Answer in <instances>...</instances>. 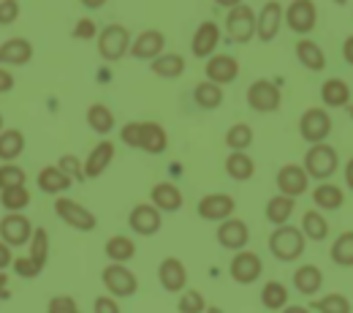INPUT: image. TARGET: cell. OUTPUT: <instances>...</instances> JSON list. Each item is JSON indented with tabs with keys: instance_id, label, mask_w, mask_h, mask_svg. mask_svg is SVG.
<instances>
[{
	"instance_id": "cell-23",
	"label": "cell",
	"mask_w": 353,
	"mask_h": 313,
	"mask_svg": "<svg viewBox=\"0 0 353 313\" xmlns=\"http://www.w3.org/2000/svg\"><path fill=\"white\" fill-rule=\"evenodd\" d=\"M114 158V144L112 142H98L92 147V153H88V161H85V178H101L106 172V167L112 164Z\"/></svg>"
},
{
	"instance_id": "cell-50",
	"label": "cell",
	"mask_w": 353,
	"mask_h": 313,
	"mask_svg": "<svg viewBox=\"0 0 353 313\" xmlns=\"http://www.w3.org/2000/svg\"><path fill=\"white\" fill-rule=\"evenodd\" d=\"M11 267H14V272H17L19 278H36V275H41V269L36 267L28 256H25V259H14V265H11Z\"/></svg>"
},
{
	"instance_id": "cell-20",
	"label": "cell",
	"mask_w": 353,
	"mask_h": 313,
	"mask_svg": "<svg viewBox=\"0 0 353 313\" xmlns=\"http://www.w3.org/2000/svg\"><path fill=\"white\" fill-rule=\"evenodd\" d=\"M221 44V28L215 25V22H201L199 28H196V33H193V55L196 57H212V52L218 49Z\"/></svg>"
},
{
	"instance_id": "cell-47",
	"label": "cell",
	"mask_w": 353,
	"mask_h": 313,
	"mask_svg": "<svg viewBox=\"0 0 353 313\" xmlns=\"http://www.w3.org/2000/svg\"><path fill=\"white\" fill-rule=\"evenodd\" d=\"M71 36L77 39V41H90V39H95L98 36V25L92 22V19H77V25H74V30H71Z\"/></svg>"
},
{
	"instance_id": "cell-61",
	"label": "cell",
	"mask_w": 353,
	"mask_h": 313,
	"mask_svg": "<svg viewBox=\"0 0 353 313\" xmlns=\"http://www.w3.org/2000/svg\"><path fill=\"white\" fill-rule=\"evenodd\" d=\"M334 3H337V6H345V3H348V0H334Z\"/></svg>"
},
{
	"instance_id": "cell-44",
	"label": "cell",
	"mask_w": 353,
	"mask_h": 313,
	"mask_svg": "<svg viewBox=\"0 0 353 313\" xmlns=\"http://www.w3.org/2000/svg\"><path fill=\"white\" fill-rule=\"evenodd\" d=\"M315 308L321 313H351V300L343 294H326L323 300L315 303Z\"/></svg>"
},
{
	"instance_id": "cell-17",
	"label": "cell",
	"mask_w": 353,
	"mask_h": 313,
	"mask_svg": "<svg viewBox=\"0 0 353 313\" xmlns=\"http://www.w3.org/2000/svg\"><path fill=\"white\" fill-rule=\"evenodd\" d=\"M163 46H166V36L161 30H144L131 44V55L136 60H155L158 55H163Z\"/></svg>"
},
{
	"instance_id": "cell-15",
	"label": "cell",
	"mask_w": 353,
	"mask_h": 313,
	"mask_svg": "<svg viewBox=\"0 0 353 313\" xmlns=\"http://www.w3.org/2000/svg\"><path fill=\"white\" fill-rule=\"evenodd\" d=\"M234 207H236L234 196H228V193H207L199 202V216L204 221H225V218H231Z\"/></svg>"
},
{
	"instance_id": "cell-54",
	"label": "cell",
	"mask_w": 353,
	"mask_h": 313,
	"mask_svg": "<svg viewBox=\"0 0 353 313\" xmlns=\"http://www.w3.org/2000/svg\"><path fill=\"white\" fill-rule=\"evenodd\" d=\"M8 297H11V292H8V275H6V269H0V303L8 300Z\"/></svg>"
},
{
	"instance_id": "cell-33",
	"label": "cell",
	"mask_w": 353,
	"mask_h": 313,
	"mask_svg": "<svg viewBox=\"0 0 353 313\" xmlns=\"http://www.w3.org/2000/svg\"><path fill=\"white\" fill-rule=\"evenodd\" d=\"M88 126L95 131V134H109L112 129H114V115H112V109L109 106H103V104H92L88 109Z\"/></svg>"
},
{
	"instance_id": "cell-41",
	"label": "cell",
	"mask_w": 353,
	"mask_h": 313,
	"mask_svg": "<svg viewBox=\"0 0 353 313\" xmlns=\"http://www.w3.org/2000/svg\"><path fill=\"white\" fill-rule=\"evenodd\" d=\"M332 262L343 265V267H353V231H345L334 240L332 245Z\"/></svg>"
},
{
	"instance_id": "cell-49",
	"label": "cell",
	"mask_w": 353,
	"mask_h": 313,
	"mask_svg": "<svg viewBox=\"0 0 353 313\" xmlns=\"http://www.w3.org/2000/svg\"><path fill=\"white\" fill-rule=\"evenodd\" d=\"M46 313H82V311L77 308L74 297L57 294V297H52V300H49V308H46Z\"/></svg>"
},
{
	"instance_id": "cell-22",
	"label": "cell",
	"mask_w": 353,
	"mask_h": 313,
	"mask_svg": "<svg viewBox=\"0 0 353 313\" xmlns=\"http://www.w3.org/2000/svg\"><path fill=\"white\" fill-rule=\"evenodd\" d=\"M158 281H161V286H163L166 292H182L185 283H188V269H185V265H182L179 259L169 256V259H163L161 267H158Z\"/></svg>"
},
{
	"instance_id": "cell-29",
	"label": "cell",
	"mask_w": 353,
	"mask_h": 313,
	"mask_svg": "<svg viewBox=\"0 0 353 313\" xmlns=\"http://www.w3.org/2000/svg\"><path fill=\"white\" fill-rule=\"evenodd\" d=\"M296 60L310 68V71H321L323 66H326V55H323V49L315 44V41H307V39H302L299 44H296Z\"/></svg>"
},
{
	"instance_id": "cell-9",
	"label": "cell",
	"mask_w": 353,
	"mask_h": 313,
	"mask_svg": "<svg viewBox=\"0 0 353 313\" xmlns=\"http://www.w3.org/2000/svg\"><path fill=\"white\" fill-rule=\"evenodd\" d=\"M33 229L30 218H25L22 213H8L6 218H0V240L8 243L11 248L17 245H28L30 237H33Z\"/></svg>"
},
{
	"instance_id": "cell-63",
	"label": "cell",
	"mask_w": 353,
	"mask_h": 313,
	"mask_svg": "<svg viewBox=\"0 0 353 313\" xmlns=\"http://www.w3.org/2000/svg\"><path fill=\"white\" fill-rule=\"evenodd\" d=\"M348 112H351V120H353V106H351V109H348Z\"/></svg>"
},
{
	"instance_id": "cell-45",
	"label": "cell",
	"mask_w": 353,
	"mask_h": 313,
	"mask_svg": "<svg viewBox=\"0 0 353 313\" xmlns=\"http://www.w3.org/2000/svg\"><path fill=\"white\" fill-rule=\"evenodd\" d=\"M207 305H204V297L199 292H185L179 297V313H204Z\"/></svg>"
},
{
	"instance_id": "cell-6",
	"label": "cell",
	"mask_w": 353,
	"mask_h": 313,
	"mask_svg": "<svg viewBox=\"0 0 353 313\" xmlns=\"http://www.w3.org/2000/svg\"><path fill=\"white\" fill-rule=\"evenodd\" d=\"M54 213H57V218L63 224H68L71 229H77V231H92L98 226V218L90 213L88 207H82L79 202L65 199V196H60L54 202Z\"/></svg>"
},
{
	"instance_id": "cell-32",
	"label": "cell",
	"mask_w": 353,
	"mask_h": 313,
	"mask_svg": "<svg viewBox=\"0 0 353 313\" xmlns=\"http://www.w3.org/2000/svg\"><path fill=\"white\" fill-rule=\"evenodd\" d=\"M294 283H296V289L302 294H315L321 289V283H323V272L315 265H305V267H299L294 272Z\"/></svg>"
},
{
	"instance_id": "cell-62",
	"label": "cell",
	"mask_w": 353,
	"mask_h": 313,
	"mask_svg": "<svg viewBox=\"0 0 353 313\" xmlns=\"http://www.w3.org/2000/svg\"><path fill=\"white\" fill-rule=\"evenodd\" d=\"M0 131H3V115H0Z\"/></svg>"
},
{
	"instance_id": "cell-34",
	"label": "cell",
	"mask_w": 353,
	"mask_h": 313,
	"mask_svg": "<svg viewBox=\"0 0 353 313\" xmlns=\"http://www.w3.org/2000/svg\"><path fill=\"white\" fill-rule=\"evenodd\" d=\"M321 98L326 106H345L351 101V88L343 79H329L321 88Z\"/></svg>"
},
{
	"instance_id": "cell-19",
	"label": "cell",
	"mask_w": 353,
	"mask_h": 313,
	"mask_svg": "<svg viewBox=\"0 0 353 313\" xmlns=\"http://www.w3.org/2000/svg\"><path fill=\"white\" fill-rule=\"evenodd\" d=\"M33 60V44L22 36L0 44V66H28Z\"/></svg>"
},
{
	"instance_id": "cell-13",
	"label": "cell",
	"mask_w": 353,
	"mask_h": 313,
	"mask_svg": "<svg viewBox=\"0 0 353 313\" xmlns=\"http://www.w3.org/2000/svg\"><path fill=\"white\" fill-rule=\"evenodd\" d=\"M261 272H264L261 259H259L256 254H250V251H239V254L231 259V278H234L236 283H242V286L256 283V281L261 278Z\"/></svg>"
},
{
	"instance_id": "cell-21",
	"label": "cell",
	"mask_w": 353,
	"mask_h": 313,
	"mask_svg": "<svg viewBox=\"0 0 353 313\" xmlns=\"http://www.w3.org/2000/svg\"><path fill=\"white\" fill-rule=\"evenodd\" d=\"M307 172H305V167H296V164H288V167H283L280 172H277V188H280V193H285V196H299V193H305L307 191Z\"/></svg>"
},
{
	"instance_id": "cell-38",
	"label": "cell",
	"mask_w": 353,
	"mask_h": 313,
	"mask_svg": "<svg viewBox=\"0 0 353 313\" xmlns=\"http://www.w3.org/2000/svg\"><path fill=\"white\" fill-rule=\"evenodd\" d=\"M315 205L321 207V210H337V207H343V202H345V196H343V191L337 188V185H318L315 188Z\"/></svg>"
},
{
	"instance_id": "cell-4",
	"label": "cell",
	"mask_w": 353,
	"mask_h": 313,
	"mask_svg": "<svg viewBox=\"0 0 353 313\" xmlns=\"http://www.w3.org/2000/svg\"><path fill=\"white\" fill-rule=\"evenodd\" d=\"M131 49V33L125 25H106L101 33H98V55L109 63L120 60L125 52Z\"/></svg>"
},
{
	"instance_id": "cell-31",
	"label": "cell",
	"mask_w": 353,
	"mask_h": 313,
	"mask_svg": "<svg viewBox=\"0 0 353 313\" xmlns=\"http://www.w3.org/2000/svg\"><path fill=\"white\" fill-rule=\"evenodd\" d=\"M28 245H30V256H28V259L39 269H44L46 259H49V234H46L44 226H36V229H33V237H30Z\"/></svg>"
},
{
	"instance_id": "cell-43",
	"label": "cell",
	"mask_w": 353,
	"mask_h": 313,
	"mask_svg": "<svg viewBox=\"0 0 353 313\" xmlns=\"http://www.w3.org/2000/svg\"><path fill=\"white\" fill-rule=\"evenodd\" d=\"M25 182H28V175H25L22 167H17V164H3L0 167V191L14 188V185H25Z\"/></svg>"
},
{
	"instance_id": "cell-51",
	"label": "cell",
	"mask_w": 353,
	"mask_h": 313,
	"mask_svg": "<svg viewBox=\"0 0 353 313\" xmlns=\"http://www.w3.org/2000/svg\"><path fill=\"white\" fill-rule=\"evenodd\" d=\"M95 313H120V305L109 294H103V297L95 300Z\"/></svg>"
},
{
	"instance_id": "cell-40",
	"label": "cell",
	"mask_w": 353,
	"mask_h": 313,
	"mask_svg": "<svg viewBox=\"0 0 353 313\" xmlns=\"http://www.w3.org/2000/svg\"><path fill=\"white\" fill-rule=\"evenodd\" d=\"M302 234H305L307 240H326V234H329L326 218H323L321 213H315V210L305 213V218H302Z\"/></svg>"
},
{
	"instance_id": "cell-10",
	"label": "cell",
	"mask_w": 353,
	"mask_h": 313,
	"mask_svg": "<svg viewBox=\"0 0 353 313\" xmlns=\"http://www.w3.org/2000/svg\"><path fill=\"white\" fill-rule=\"evenodd\" d=\"M315 19H318V11L312 0H291L285 8V25L294 33H310L315 28Z\"/></svg>"
},
{
	"instance_id": "cell-42",
	"label": "cell",
	"mask_w": 353,
	"mask_h": 313,
	"mask_svg": "<svg viewBox=\"0 0 353 313\" xmlns=\"http://www.w3.org/2000/svg\"><path fill=\"white\" fill-rule=\"evenodd\" d=\"M225 144H228L231 150H248V147L253 144V131H250V126H248V123L231 126L228 134H225Z\"/></svg>"
},
{
	"instance_id": "cell-39",
	"label": "cell",
	"mask_w": 353,
	"mask_h": 313,
	"mask_svg": "<svg viewBox=\"0 0 353 313\" xmlns=\"http://www.w3.org/2000/svg\"><path fill=\"white\" fill-rule=\"evenodd\" d=\"M261 303L269 311H277L288 303V289L280 283V281H269L264 289H261Z\"/></svg>"
},
{
	"instance_id": "cell-27",
	"label": "cell",
	"mask_w": 353,
	"mask_h": 313,
	"mask_svg": "<svg viewBox=\"0 0 353 313\" xmlns=\"http://www.w3.org/2000/svg\"><path fill=\"white\" fill-rule=\"evenodd\" d=\"M22 153H25V136H22V131H17V129L0 131V161L14 164Z\"/></svg>"
},
{
	"instance_id": "cell-12",
	"label": "cell",
	"mask_w": 353,
	"mask_h": 313,
	"mask_svg": "<svg viewBox=\"0 0 353 313\" xmlns=\"http://www.w3.org/2000/svg\"><path fill=\"white\" fill-rule=\"evenodd\" d=\"M280 25H283V6L277 0H266L264 6H261V14L256 17V36L264 44H269L277 36Z\"/></svg>"
},
{
	"instance_id": "cell-24",
	"label": "cell",
	"mask_w": 353,
	"mask_h": 313,
	"mask_svg": "<svg viewBox=\"0 0 353 313\" xmlns=\"http://www.w3.org/2000/svg\"><path fill=\"white\" fill-rule=\"evenodd\" d=\"M150 196H152V205L161 213H174V210L182 207V191L176 188L174 182H158Z\"/></svg>"
},
{
	"instance_id": "cell-48",
	"label": "cell",
	"mask_w": 353,
	"mask_h": 313,
	"mask_svg": "<svg viewBox=\"0 0 353 313\" xmlns=\"http://www.w3.org/2000/svg\"><path fill=\"white\" fill-rule=\"evenodd\" d=\"M19 11H22L19 0H0V25L3 28L6 25H14L19 19Z\"/></svg>"
},
{
	"instance_id": "cell-1",
	"label": "cell",
	"mask_w": 353,
	"mask_h": 313,
	"mask_svg": "<svg viewBox=\"0 0 353 313\" xmlns=\"http://www.w3.org/2000/svg\"><path fill=\"white\" fill-rule=\"evenodd\" d=\"M120 136H123L125 144L139 147V150H144L150 155H161L166 150V144H169V136L163 131V126L161 123H152V120L128 123V126H123Z\"/></svg>"
},
{
	"instance_id": "cell-59",
	"label": "cell",
	"mask_w": 353,
	"mask_h": 313,
	"mask_svg": "<svg viewBox=\"0 0 353 313\" xmlns=\"http://www.w3.org/2000/svg\"><path fill=\"white\" fill-rule=\"evenodd\" d=\"M283 313H310L307 308H302V305H291V308H285Z\"/></svg>"
},
{
	"instance_id": "cell-56",
	"label": "cell",
	"mask_w": 353,
	"mask_h": 313,
	"mask_svg": "<svg viewBox=\"0 0 353 313\" xmlns=\"http://www.w3.org/2000/svg\"><path fill=\"white\" fill-rule=\"evenodd\" d=\"M345 182H348V188L353 191V158L345 164Z\"/></svg>"
},
{
	"instance_id": "cell-52",
	"label": "cell",
	"mask_w": 353,
	"mask_h": 313,
	"mask_svg": "<svg viewBox=\"0 0 353 313\" xmlns=\"http://www.w3.org/2000/svg\"><path fill=\"white\" fill-rule=\"evenodd\" d=\"M14 265V254H11V245L0 240V269L11 267Z\"/></svg>"
},
{
	"instance_id": "cell-11",
	"label": "cell",
	"mask_w": 353,
	"mask_h": 313,
	"mask_svg": "<svg viewBox=\"0 0 353 313\" xmlns=\"http://www.w3.org/2000/svg\"><path fill=\"white\" fill-rule=\"evenodd\" d=\"M299 134L305 136L307 142L318 144L323 142L326 136L332 134V117L323 112V109H307L299 120Z\"/></svg>"
},
{
	"instance_id": "cell-14",
	"label": "cell",
	"mask_w": 353,
	"mask_h": 313,
	"mask_svg": "<svg viewBox=\"0 0 353 313\" xmlns=\"http://www.w3.org/2000/svg\"><path fill=\"white\" fill-rule=\"evenodd\" d=\"M128 226H131L136 234L150 237V234H155L163 226L161 210L155 205H136L131 210V216H128Z\"/></svg>"
},
{
	"instance_id": "cell-2",
	"label": "cell",
	"mask_w": 353,
	"mask_h": 313,
	"mask_svg": "<svg viewBox=\"0 0 353 313\" xmlns=\"http://www.w3.org/2000/svg\"><path fill=\"white\" fill-rule=\"evenodd\" d=\"M269 251L280 262H296L305 254V234H302V229L288 224L277 226L272 231V237H269Z\"/></svg>"
},
{
	"instance_id": "cell-18",
	"label": "cell",
	"mask_w": 353,
	"mask_h": 313,
	"mask_svg": "<svg viewBox=\"0 0 353 313\" xmlns=\"http://www.w3.org/2000/svg\"><path fill=\"white\" fill-rule=\"evenodd\" d=\"M239 77V63L231 55H212L207 60V79L215 85H228Z\"/></svg>"
},
{
	"instance_id": "cell-5",
	"label": "cell",
	"mask_w": 353,
	"mask_h": 313,
	"mask_svg": "<svg viewBox=\"0 0 353 313\" xmlns=\"http://www.w3.org/2000/svg\"><path fill=\"white\" fill-rule=\"evenodd\" d=\"M305 172H307V178L315 180L332 178L337 172V153H334V147H329L323 142L312 144V150L305 155Z\"/></svg>"
},
{
	"instance_id": "cell-58",
	"label": "cell",
	"mask_w": 353,
	"mask_h": 313,
	"mask_svg": "<svg viewBox=\"0 0 353 313\" xmlns=\"http://www.w3.org/2000/svg\"><path fill=\"white\" fill-rule=\"evenodd\" d=\"M218 6H225V8H234V6H239L242 0H215Z\"/></svg>"
},
{
	"instance_id": "cell-7",
	"label": "cell",
	"mask_w": 353,
	"mask_h": 313,
	"mask_svg": "<svg viewBox=\"0 0 353 313\" xmlns=\"http://www.w3.org/2000/svg\"><path fill=\"white\" fill-rule=\"evenodd\" d=\"M280 101H283V95H280V85L277 82L256 79L248 88V104L256 112H274V109H280Z\"/></svg>"
},
{
	"instance_id": "cell-26",
	"label": "cell",
	"mask_w": 353,
	"mask_h": 313,
	"mask_svg": "<svg viewBox=\"0 0 353 313\" xmlns=\"http://www.w3.org/2000/svg\"><path fill=\"white\" fill-rule=\"evenodd\" d=\"M71 182H74V180L68 178L57 164H54V167H44V169L39 172V188H41L44 193H63V191L71 188Z\"/></svg>"
},
{
	"instance_id": "cell-30",
	"label": "cell",
	"mask_w": 353,
	"mask_h": 313,
	"mask_svg": "<svg viewBox=\"0 0 353 313\" xmlns=\"http://www.w3.org/2000/svg\"><path fill=\"white\" fill-rule=\"evenodd\" d=\"M193 101L201 106V109H218L223 104V88L215 82H199L193 90Z\"/></svg>"
},
{
	"instance_id": "cell-57",
	"label": "cell",
	"mask_w": 353,
	"mask_h": 313,
	"mask_svg": "<svg viewBox=\"0 0 353 313\" xmlns=\"http://www.w3.org/2000/svg\"><path fill=\"white\" fill-rule=\"evenodd\" d=\"M79 3H82L85 8H101V6L106 3V0H79Z\"/></svg>"
},
{
	"instance_id": "cell-36",
	"label": "cell",
	"mask_w": 353,
	"mask_h": 313,
	"mask_svg": "<svg viewBox=\"0 0 353 313\" xmlns=\"http://www.w3.org/2000/svg\"><path fill=\"white\" fill-rule=\"evenodd\" d=\"M133 254H136V243H133L131 237L117 234V237H112V240L106 243V256H109L112 262H117V265L131 262Z\"/></svg>"
},
{
	"instance_id": "cell-53",
	"label": "cell",
	"mask_w": 353,
	"mask_h": 313,
	"mask_svg": "<svg viewBox=\"0 0 353 313\" xmlns=\"http://www.w3.org/2000/svg\"><path fill=\"white\" fill-rule=\"evenodd\" d=\"M11 88H14V74L0 68V93H8Z\"/></svg>"
},
{
	"instance_id": "cell-25",
	"label": "cell",
	"mask_w": 353,
	"mask_h": 313,
	"mask_svg": "<svg viewBox=\"0 0 353 313\" xmlns=\"http://www.w3.org/2000/svg\"><path fill=\"white\" fill-rule=\"evenodd\" d=\"M253 172H256V164H253V158H250L245 150H234V153L225 158V175L231 180L245 182V180L253 178Z\"/></svg>"
},
{
	"instance_id": "cell-16",
	"label": "cell",
	"mask_w": 353,
	"mask_h": 313,
	"mask_svg": "<svg viewBox=\"0 0 353 313\" xmlns=\"http://www.w3.org/2000/svg\"><path fill=\"white\" fill-rule=\"evenodd\" d=\"M218 243L228 251H242L250 243V229L239 218H225L218 226Z\"/></svg>"
},
{
	"instance_id": "cell-46",
	"label": "cell",
	"mask_w": 353,
	"mask_h": 313,
	"mask_svg": "<svg viewBox=\"0 0 353 313\" xmlns=\"http://www.w3.org/2000/svg\"><path fill=\"white\" fill-rule=\"evenodd\" d=\"M57 167H60L71 180H85V164H82L77 155H63V158L57 161Z\"/></svg>"
},
{
	"instance_id": "cell-60",
	"label": "cell",
	"mask_w": 353,
	"mask_h": 313,
	"mask_svg": "<svg viewBox=\"0 0 353 313\" xmlns=\"http://www.w3.org/2000/svg\"><path fill=\"white\" fill-rule=\"evenodd\" d=\"M204 313H223V311H221V308H207Z\"/></svg>"
},
{
	"instance_id": "cell-3",
	"label": "cell",
	"mask_w": 353,
	"mask_h": 313,
	"mask_svg": "<svg viewBox=\"0 0 353 313\" xmlns=\"http://www.w3.org/2000/svg\"><path fill=\"white\" fill-rule=\"evenodd\" d=\"M225 30L231 44H248L256 36V11L248 3H239L225 17Z\"/></svg>"
},
{
	"instance_id": "cell-55",
	"label": "cell",
	"mask_w": 353,
	"mask_h": 313,
	"mask_svg": "<svg viewBox=\"0 0 353 313\" xmlns=\"http://www.w3.org/2000/svg\"><path fill=\"white\" fill-rule=\"evenodd\" d=\"M343 57L348 60V66H353V36H348L343 44Z\"/></svg>"
},
{
	"instance_id": "cell-35",
	"label": "cell",
	"mask_w": 353,
	"mask_h": 313,
	"mask_svg": "<svg viewBox=\"0 0 353 313\" xmlns=\"http://www.w3.org/2000/svg\"><path fill=\"white\" fill-rule=\"evenodd\" d=\"M150 68H152V74H158L163 79H174L185 71V60H182V55H158Z\"/></svg>"
},
{
	"instance_id": "cell-37",
	"label": "cell",
	"mask_w": 353,
	"mask_h": 313,
	"mask_svg": "<svg viewBox=\"0 0 353 313\" xmlns=\"http://www.w3.org/2000/svg\"><path fill=\"white\" fill-rule=\"evenodd\" d=\"M0 205H3V210H8V213H22V210L30 205V193H28L25 185L6 188V191H0Z\"/></svg>"
},
{
	"instance_id": "cell-8",
	"label": "cell",
	"mask_w": 353,
	"mask_h": 313,
	"mask_svg": "<svg viewBox=\"0 0 353 313\" xmlns=\"http://www.w3.org/2000/svg\"><path fill=\"white\" fill-rule=\"evenodd\" d=\"M101 281H103V286H106L114 297H131V294H136V289H139L136 275H133L125 265H117V262L109 265V267L101 272Z\"/></svg>"
},
{
	"instance_id": "cell-28",
	"label": "cell",
	"mask_w": 353,
	"mask_h": 313,
	"mask_svg": "<svg viewBox=\"0 0 353 313\" xmlns=\"http://www.w3.org/2000/svg\"><path fill=\"white\" fill-rule=\"evenodd\" d=\"M291 213H294V196L280 193V196H272V199L266 202V221H269V224L283 226L291 218Z\"/></svg>"
}]
</instances>
